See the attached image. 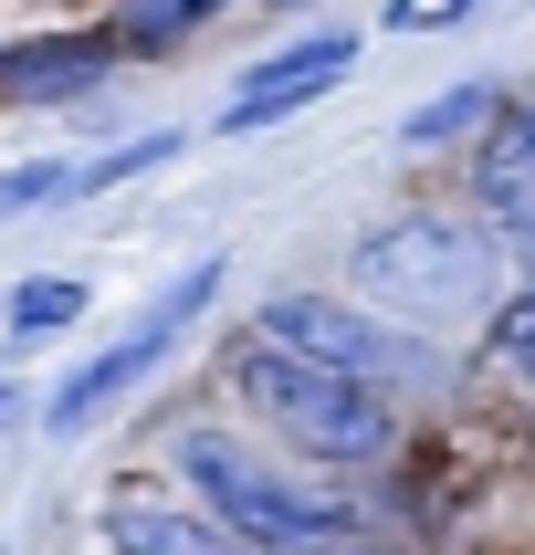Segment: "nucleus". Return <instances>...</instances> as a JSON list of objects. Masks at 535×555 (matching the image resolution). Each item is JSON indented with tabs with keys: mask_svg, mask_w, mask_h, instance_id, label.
<instances>
[{
	"mask_svg": "<svg viewBox=\"0 0 535 555\" xmlns=\"http://www.w3.org/2000/svg\"><path fill=\"white\" fill-rule=\"evenodd\" d=\"M220 388L242 399L252 430H273L283 451L315 462V472H388L409 451V409L388 399V388L326 367V357H305V346L252 336V325L220 346Z\"/></svg>",
	"mask_w": 535,
	"mask_h": 555,
	"instance_id": "1",
	"label": "nucleus"
},
{
	"mask_svg": "<svg viewBox=\"0 0 535 555\" xmlns=\"http://www.w3.org/2000/svg\"><path fill=\"white\" fill-rule=\"evenodd\" d=\"M168 472H179V493L200 503L220 534H242L252 555H346V545H368V514L346 493L294 482V472L263 462L242 430H211L200 409L168 420Z\"/></svg>",
	"mask_w": 535,
	"mask_h": 555,
	"instance_id": "2",
	"label": "nucleus"
},
{
	"mask_svg": "<svg viewBox=\"0 0 535 555\" xmlns=\"http://www.w3.org/2000/svg\"><path fill=\"white\" fill-rule=\"evenodd\" d=\"M494 231L472 210H388L357 231V251H346V273H357V294H368L388 325H409V336H451V325H472V314H494Z\"/></svg>",
	"mask_w": 535,
	"mask_h": 555,
	"instance_id": "3",
	"label": "nucleus"
},
{
	"mask_svg": "<svg viewBox=\"0 0 535 555\" xmlns=\"http://www.w3.org/2000/svg\"><path fill=\"white\" fill-rule=\"evenodd\" d=\"M220 283H231V251H220V242H211V251H189V262L157 283L137 314H126L116 336L85 346V357H74V367L42 388V409H31V420H42V440H85V430H105V420H116V409L137 399V388H148V377L168 367V357H179L200 325H211Z\"/></svg>",
	"mask_w": 535,
	"mask_h": 555,
	"instance_id": "4",
	"label": "nucleus"
},
{
	"mask_svg": "<svg viewBox=\"0 0 535 555\" xmlns=\"http://www.w3.org/2000/svg\"><path fill=\"white\" fill-rule=\"evenodd\" d=\"M242 325H252V336H273V346H305V357H326V367H346V377H368V388H388L399 409H409V399H451V388H462L441 336H409V325H388V314L357 305V294L273 283Z\"/></svg>",
	"mask_w": 535,
	"mask_h": 555,
	"instance_id": "5",
	"label": "nucleus"
},
{
	"mask_svg": "<svg viewBox=\"0 0 535 555\" xmlns=\"http://www.w3.org/2000/svg\"><path fill=\"white\" fill-rule=\"evenodd\" d=\"M357 31L346 22H315V31H283L273 53H252L231 85H220V105H211V137L220 147H242V137H273V126H294L305 105H326V94L357 74Z\"/></svg>",
	"mask_w": 535,
	"mask_h": 555,
	"instance_id": "6",
	"label": "nucleus"
},
{
	"mask_svg": "<svg viewBox=\"0 0 535 555\" xmlns=\"http://www.w3.org/2000/svg\"><path fill=\"white\" fill-rule=\"evenodd\" d=\"M179 147H189L179 126H137L126 147H42V157H11V168H0V220H31V210H85V199H105V189L157 179V168H168Z\"/></svg>",
	"mask_w": 535,
	"mask_h": 555,
	"instance_id": "7",
	"label": "nucleus"
},
{
	"mask_svg": "<svg viewBox=\"0 0 535 555\" xmlns=\"http://www.w3.org/2000/svg\"><path fill=\"white\" fill-rule=\"evenodd\" d=\"M126 74L105 22H42V31H0V105H85Z\"/></svg>",
	"mask_w": 535,
	"mask_h": 555,
	"instance_id": "8",
	"label": "nucleus"
},
{
	"mask_svg": "<svg viewBox=\"0 0 535 555\" xmlns=\"http://www.w3.org/2000/svg\"><path fill=\"white\" fill-rule=\"evenodd\" d=\"M94 545L105 555H252L242 534H220L211 514H200L189 493H168V482H105Z\"/></svg>",
	"mask_w": 535,
	"mask_h": 555,
	"instance_id": "9",
	"label": "nucleus"
},
{
	"mask_svg": "<svg viewBox=\"0 0 535 555\" xmlns=\"http://www.w3.org/2000/svg\"><path fill=\"white\" fill-rule=\"evenodd\" d=\"M94 305V283L85 273H22V283H0V346L11 357H31L42 336H74Z\"/></svg>",
	"mask_w": 535,
	"mask_h": 555,
	"instance_id": "10",
	"label": "nucleus"
},
{
	"mask_svg": "<svg viewBox=\"0 0 535 555\" xmlns=\"http://www.w3.org/2000/svg\"><path fill=\"white\" fill-rule=\"evenodd\" d=\"M211 22H231V0H116V11H105V31H116V53H126V63H168V53H189Z\"/></svg>",
	"mask_w": 535,
	"mask_h": 555,
	"instance_id": "11",
	"label": "nucleus"
},
{
	"mask_svg": "<svg viewBox=\"0 0 535 555\" xmlns=\"http://www.w3.org/2000/svg\"><path fill=\"white\" fill-rule=\"evenodd\" d=\"M494 116H504V85H483V74H472V85H441L431 105H409V116H399V147H409V157H431V147H472Z\"/></svg>",
	"mask_w": 535,
	"mask_h": 555,
	"instance_id": "12",
	"label": "nucleus"
},
{
	"mask_svg": "<svg viewBox=\"0 0 535 555\" xmlns=\"http://www.w3.org/2000/svg\"><path fill=\"white\" fill-rule=\"evenodd\" d=\"M483 367L504 388H535V283H514L494 314H483Z\"/></svg>",
	"mask_w": 535,
	"mask_h": 555,
	"instance_id": "13",
	"label": "nucleus"
},
{
	"mask_svg": "<svg viewBox=\"0 0 535 555\" xmlns=\"http://www.w3.org/2000/svg\"><path fill=\"white\" fill-rule=\"evenodd\" d=\"M494 0H378V31H399V42H431V31H462L483 22Z\"/></svg>",
	"mask_w": 535,
	"mask_h": 555,
	"instance_id": "14",
	"label": "nucleus"
},
{
	"mask_svg": "<svg viewBox=\"0 0 535 555\" xmlns=\"http://www.w3.org/2000/svg\"><path fill=\"white\" fill-rule=\"evenodd\" d=\"M22 409H31V399H22V377L0 367V430H22Z\"/></svg>",
	"mask_w": 535,
	"mask_h": 555,
	"instance_id": "15",
	"label": "nucleus"
}]
</instances>
